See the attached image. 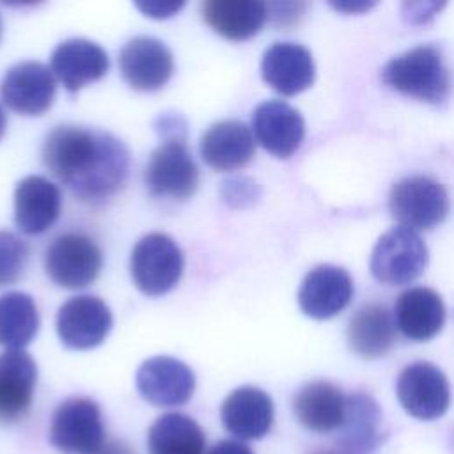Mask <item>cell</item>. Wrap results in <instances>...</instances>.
<instances>
[{"mask_svg": "<svg viewBox=\"0 0 454 454\" xmlns=\"http://www.w3.org/2000/svg\"><path fill=\"white\" fill-rule=\"evenodd\" d=\"M337 438L340 454H372L385 440L383 413L378 403L356 392L346 397L344 419Z\"/></svg>", "mask_w": 454, "mask_h": 454, "instance_id": "cell-20", "label": "cell"}, {"mask_svg": "<svg viewBox=\"0 0 454 454\" xmlns=\"http://www.w3.org/2000/svg\"><path fill=\"white\" fill-rule=\"evenodd\" d=\"M0 39H2V14H0Z\"/></svg>", "mask_w": 454, "mask_h": 454, "instance_id": "cell-37", "label": "cell"}, {"mask_svg": "<svg viewBox=\"0 0 454 454\" xmlns=\"http://www.w3.org/2000/svg\"><path fill=\"white\" fill-rule=\"evenodd\" d=\"M46 168L80 200L98 204L115 195L128 177L129 153L112 133L62 124L43 144Z\"/></svg>", "mask_w": 454, "mask_h": 454, "instance_id": "cell-1", "label": "cell"}, {"mask_svg": "<svg viewBox=\"0 0 454 454\" xmlns=\"http://www.w3.org/2000/svg\"><path fill=\"white\" fill-rule=\"evenodd\" d=\"M60 204L57 184L43 176H28L14 190V222L25 234H41L57 222Z\"/></svg>", "mask_w": 454, "mask_h": 454, "instance_id": "cell-21", "label": "cell"}, {"mask_svg": "<svg viewBox=\"0 0 454 454\" xmlns=\"http://www.w3.org/2000/svg\"><path fill=\"white\" fill-rule=\"evenodd\" d=\"M223 427L239 440H259L273 426V401L257 387H239L222 403Z\"/></svg>", "mask_w": 454, "mask_h": 454, "instance_id": "cell-19", "label": "cell"}, {"mask_svg": "<svg viewBox=\"0 0 454 454\" xmlns=\"http://www.w3.org/2000/svg\"><path fill=\"white\" fill-rule=\"evenodd\" d=\"M183 252L163 232L145 234L131 250L129 270L135 286L149 296L168 293L183 275Z\"/></svg>", "mask_w": 454, "mask_h": 454, "instance_id": "cell-4", "label": "cell"}, {"mask_svg": "<svg viewBox=\"0 0 454 454\" xmlns=\"http://www.w3.org/2000/svg\"><path fill=\"white\" fill-rule=\"evenodd\" d=\"M252 129L268 153L277 158H289L305 137V121L289 103L268 99L254 108Z\"/></svg>", "mask_w": 454, "mask_h": 454, "instance_id": "cell-14", "label": "cell"}, {"mask_svg": "<svg viewBox=\"0 0 454 454\" xmlns=\"http://www.w3.org/2000/svg\"><path fill=\"white\" fill-rule=\"evenodd\" d=\"M351 296L349 273L333 264H319L305 275L298 291V305L309 317L328 319L346 309Z\"/></svg>", "mask_w": 454, "mask_h": 454, "instance_id": "cell-15", "label": "cell"}, {"mask_svg": "<svg viewBox=\"0 0 454 454\" xmlns=\"http://www.w3.org/2000/svg\"><path fill=\"white\" fill-rule=\"evenodd\" d=\"M103 266L99 247L85 234L66 232L57 236L44 255L48 277L60 287L80 289L96 280Z\"/></svg>", "mask_w": 454, "mask_h": 454, "instance_id": "cell-7", "label": "cell"}, {"mask_svg": "<svg viewBox=\"0 0 454 454\" xmlns=\"http://www.w3.org/2000/svg\"><path fill=\"white\" fill-rule=\"evenodd\" d=\"M149 454H202L206 438L200 426L184 413H163L147 436Z\"/></svg>", "mask_w": 454, "mask_h": 454, "instance_id": "cell-27", "label": "cell"}, {"mask_svg": "<svg viewBox=\"0 0 454 454\" xmlns=\"http://www.w3.org/2000/svg\"><path fill=\"white\" fill-rule=\"evenodd\" d=\"M99 406L89 397H69L53 411L50 442L64 454H94L105 442Z\"/></svg>", "mask_w": 454, "mask_h": 454, "instance_id": "cell-6", "label": "cell"}, {"mask_svg": "<svg viewBox=\"0 0 454 454\" xmlns=\"http://www.w3.org/2000/svg\"><path fill=\"white\" fill-rule=\"evenodd\" d=\"M37 365L23 349L0 353V424L18 422L32 404Z\"/></svg>", "mask_w": 454, "mask_h": 454, "instance_id": "cell-17", "label": "cell"}, {"mask_svg": "<svg viewBox=\"0 0 454 454\" xmlns=\"http://www.w3.org/2000/svg\"><path fill=\"white\" fill-rule=\"evenodd\" d=\"M5 126H7L5 112H4V108L0 106V138H2V137H4V133H5Z\"/></svg>", "mask_w": 454, "mask_h": 454, "instance_id": "cell-35", "label": "cell"}, {"mask_svg": "<svg viewBox=\"0 0 454 454\" xmlns=\"http://www.w3.org/2000/svg\"><path fill=\"white\" fill-rule=\"evenodd\" d=\"M137 388L154 406H179L193 395L195 374L174 356H153L138 367Z\"/></svg>", "mask_w": 454, "mask_h": 454, "instance_id": "cell-13", "label": "cell"}, {"mask_svg": "<svg viewBox=\"0 0 454 454\" xmlns=\"http://www.w3.org/2000/svg\"><path fill=\"white\" fill-rule=\"evenodd\" d=\"M112 328L106 303L92 294H78L64 301L57 312V333L71 349L99 346Z\"/></svg>", "mask_w": 454, "mask_h": 454, "instance_id": "cell-10", "label": "cell"}, {"mask_svg": "<svg viewBox=\"0 0 454 454\" xmlns=\"http://www.w3.org/2000/svg\"><path fill=\"white\" fill-rule=\"evenodd\" d=\"M28 261L27 243L9 231H0V287L14 284Z\"/></svg>", "mask_w": 454, "mask_h": 454, "instance_id": "cell-29", "label": "cell"}, {"mask_svg": "<svg viewBox=\"0 0 454 454\" xmlns=\"http://www.w3.org/2000/svg\"><path fill=\"white\" fill-rule=\"evenodd\" d=\"M257 186L248 177H232L222 184V199L232 207H245L257 197Z\"/></svg>", "mask_w": 454, "mask_h": 454, "instance_id": "cell-30", "label": "cell"}, {"mask_svg": "<svg viewBox=\"0 0 454 454\" xmlns=\"http://www.w3.org/2000/svg\"><path fill=\"white\" fill-rule=\"evenodd\" d=\"M55 76L37 60H25L7 69L0 94L4 103L21 115L44 114L55 98Z\"/></svg>", "mask_w": 454, "mask_h": 454, "instance_id": "cell-12", "label": "cell"}, {"mask_svg": "<svg viewBox=\"0 0 454 454\" xmlns=\"http://www.w3.org/2000/svg\"><path fill=\"white\" fill-rule=\"evenodd\" d=\"M388 207L401 227L427 231L447 216L449 197L440 181L427 176H408L394 183Z\"/></svg>", "mask_w": 454, "mask_h": 454, "instance_id": "cell-3", "label": "cell"}, {"mask_svg": "<svg viewBox=\"0 0 454 454\" xmlns=\"http://www.w3.org/2000/svg\"><path fill=\"white\" fill-rule=\"evenodd\" d=\"M427 264V248L422 238L406 227H392L376 241L371 254V271L388 286L410 284Z\"/></svg>", "mask_w": 454, "mask_h": 454, "instance_id": "cell-5", "label": "cell"}, {"mask_svg": "<svg viewBox=\"0 0 454 454\" xmlns=\"http://www.w3.org/2000/svg\"><path fill=\"white\" fill-rule=\"evenodd\" d=\"M255 153L252 131L236 119H225L207 128L200 140L202 160L216 170L245 167Z\"/></svg>", "mask_w": 454, "mask_h": 454, "instance_id": "cell-23", "label": "cell"}, {"mask_svg": "<svg viewBox=\"0 0 454 454\" xmlns=\"http://www.w3.org/2000/svg\"><path fill=\"white\" fill-rule=\"evenodd\" d=\"M51 74H55L69 92L98 82L108 71V55L94 41L74 37L62 41L51 53Z\"/></svg>", "mask_w": 454, "mask_h": 454, "instance_id": "cell-18", "label": "cell"}, {"mask_svg": "<svg viewBox=\"0 0 454 454\" xmlns=\"http://www.w3.org/2000/svg\"><path fill=\"white\" fill-rule=\"evenodd\" d=\"M401 406L415 419H440L450 403L447 376L431 362H413L406 365L395 383Z\"/></svg>", "mask_w": 454, "mask_h": 454, "instance_id": "cell-8", "label": "cell"}, {"mask_svg": "<svg viewBox=\"0 0 454 454\" xmlns=\"http://www.w3.org/2000/svg\"><path fill=\"white\" fill-rule=\"evenodd\" d=\"M381 80L392 90L431 105L443 103L450 89L445 59L433 44H420L390 59L381 69Z\"/></svg>", "mask_w": 454, "mask_h": 454, "instance_id": "cell-2", "label": "cell"}, {"mask_svg": "<svg viewBox=\"0 0 454 454\" xmlns=\"http://www.w3.org/2000/svg\"><path fill=\"white\" fill-rule=\"evenodd\" d=\"M184 5V2H177V4H172V2H137V7L151 16V18H168L172 14H176L181 7Z\"/></svg>", "mask_w": 454, "mask_h": 454, "instance_id": "cell-31", "label": "cell"}, {"mask_svg": "<svg viewBox=\"0 0 454 454\" xmlns=\"http://www.w3.org/2000/svg\"><path fill=\"white\" fill-rule=\"evenodd\" d=\"M202 14L220 35L243 41L261 30L268 18V5L261 0H207L202 4Z\"/></svg>", "mask_w": 454, "mask_h": 454, "instance_id": "cell-26", "label": "cell"}, {"mask_svg": "<svg viewBox=\"0 0 454 454\" xmlns=\"http://www.w3.org/2000/svg\"><path fill=\"white\" fill-rule=\"evenodd\" d=\"M395 323L381 303L362 305L349 319L346 337L351 351L362 358L385 356L395 342Z\"/></svg>", "mask_w": 454, "mask_h": 454, "instance_id": "cell-25", "label": "cell"}, {"mask_svg": "<svg viewBox=\"0 0 454 454\" xmlns=\"http://www.w3.org/2000/svg\"><path fill=\"white\" fill-rule=\"evenodd\" d=\"M392 317L404 337L417 342L429 340L445 323V303L429 287H410L397 296Z\"/></svg>", "mask_w": 454, "mask_h": 454, "instance_id": "cell-22", "label": "cell"}, {"mask_svg": "<svg viewBox=\"0 0 454 454\" xmlns=\"http://www.w3.org/2000/svg\"><path fill=\"white\" fill-rule=\"evenodd\" d=\"M124 82L137 90L161 89L174 73L170 50L156 37L137 35L124 43L119 53Z\"/></svg>", "mask_w": 454, "mask_h": 454, "instance_id": "cell-11", "label": "cell"}, {"mask_svg": "<svg viewBox=\"0 0 454 454\" xmlns=\"http://www.w3.org/2000/svg\"><path fill=\"white\" fill-rule=\"evenodd\" d=\"M39 330V312L32 296L7 293L0 296V346L21 349Z\"/></svg>", "mask_w": 454, "mask_h": 454, "instance_id": "cell-28", "label": "cell"}, {"mask_svg": "<svg viewBox=\"0 0 454 454\" xmlns=\"http://www.w3.org/2000/svg\"><path fill=\"white\" fill-rule=\"evenodd\" d=\"M94 454H135V450L122 440H112L103 443Z\"/></svg>", "mask_w": 454, "mask_h": 454, "instance_id": "cell-33", "label": "cell"}, {"mask_svg": "<svg viewBox=\"0 0 454 454\" xmlns=\"http://www.w3.org/2000/svg\"><path fill=\"white\" fill-rule=\"evenodd\" d=\"M207 454H254L250 447L236 440H220L216 442Z\"/></svg>", "mask_w": 454, "mask_h": 454, "instance_id": "cell-32", "label": "cell"}, {"mask_svg": "<svg viewBox=\"0 0 454 454\" xmlns=\"http://www.w3.org/2000/svg\"><path fill=\"white\" fill-rule=\"evenodd\" d=\"M145 184L154 197L184 200L199 184V168L183 140H167L151 153Z\"/></svg>", "mask_w": 454, "mask_h": 454, "instance_id": "cell-9", "label": "cell"}, {"mask_svg": "<svg viewBox=\"0 0 454 454\" xmlns=\"http://www.w3.org/2000/svg\"><path fill=\"white\" fill-rule=\"evenodd\" d=\"M262 80L284 96H294L314 83L312 53L298 43L277 41L266 48L261 60Z\"/></svg>", "mask_w": 454, "mask_h": 454, "instance_id": "cell-16", "label": "cell"}, {"mask_svg": "<svg viewBox=\"0 0 454 454\" xmlns=\"http://www.w3.org/2000/svg\"><path fill=\"white\" fill-rule=\"evenodd\" d=\"M312 454H340L339 450H326V449H321V450H316V452H312Z\"/></svg>", "mask_w": 454, "mask_h": 454, "instance_id": "cell-36", "label": "cell"}, {"mask_svg": "<svg viewBox=\"0 0 454 454\" xmlns=\"http://www.w3.org/2000/svg\"><path fill=\"white\" fill-rule=\"evenodd\" d=\"M346 397L342 390L325 380L305 383L293 399L298 422L312 433H330L340 427L344 419Z\"/></svg>", "mask_w": 454, "mask_h": 454, "instance_id": "cell-24", "label": "cell"}, {"mask_svg": "<svg viewBox=\"0 0 454 454\" xmlns=\"http://www.w3.org/2000/svg\"><path fill=\"white\" fill-rule=\"evenodd\" d=\"M339 11H348V12H362L369 9L372 4H332Z\"/></svg>", "mask_w": 454, "mask_h": 454, "instance_id": "cell-34", "label": "cell"}]
</instances>
